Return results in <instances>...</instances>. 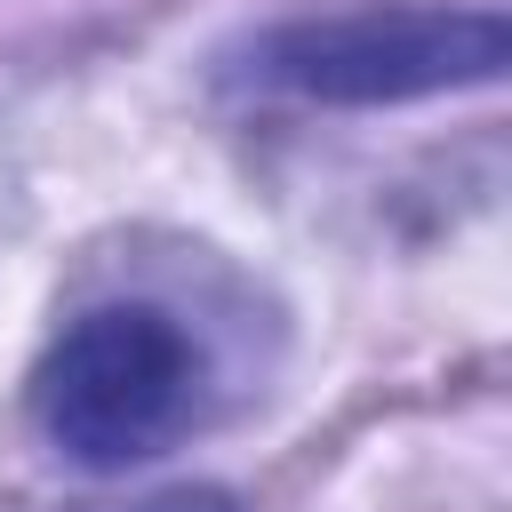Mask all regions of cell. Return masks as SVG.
I'll return each mask as SVG.
<instances>
[{"label": "cell", "mask_w": 512, "mask_h": 512, "mask_svg": "<svg viewBox=\"0 0 512 512\" xmlns=\"http://www.w3.org/2000/svg\"><path fill=\"white\" fill-rule=\"evenodd\" d=\"M144 512H232L224 488H176V496H152Z\"/></svg>", "instance_id": "cell-3"}, {"label": "cell", "mask_w": 512, "mask_h": 512, "mask_svg": "<svg viewBox=\"0 0 512 512\" xmlns=\"http://www.w3.org/2000/svg\"><path fill=\"white\" fill-rule=\"evenodd\" d=\"M512 64V24L496 8H344L296 16L240 48V80L296 104H416L480 88Z\"/></svg>", "instance_id": "cell-1"}, {"label": "cell", "mask_w": 512, "mask_h": 512, "mask_svg": "<svg viewBox=\"0 0 512 512\" xmlns=\"http://www.w3.org/2000/svg\"><path fill=\"white\" fill-rule=\"evenodd\" d=\"M192 384L200 352L160 304H96L48 344L32 376V416L48 448L80 472H128L176 440Z\"/></svg>", "instance_id": "cell-2"}]
</instances>
